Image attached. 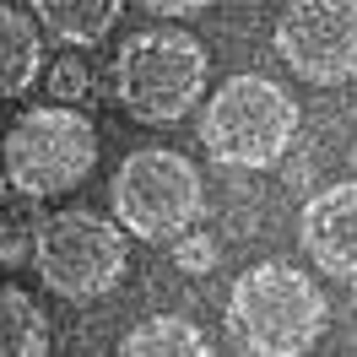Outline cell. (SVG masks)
Here are the masks:
<instances>
[{"instance_id": "cell-16", "label": "cell", "mask_w": 357, "mask_h": 357, "mask_svg": "<svg viewBox=\"0 0 357 357\" xmlns=\"http://www.w3.org/2000/svg\"><path fill=\"white\" fill-rule=\"evenodd\" d=\"M146 17H195V11H206L211 0H135Z\"/></svg>"}, {"instance_id": "cell-2", "label": "cell", "mask_w": 357, "mask_h": 357, "mask_svg": "<svg viewBox=\"0 0 357 357\" xmlns=\"http://www.w3.org/2000/svg\"><path fill=\"white\" fill-rule=\"evenodd\" d=\"M206 49L184 27H146L114 54V98L141 125H178L206 92Z\"/></svg>"}, {"instance_id": "cell-8", "label": "cell", "mask_w": 357, "mask_h": 357, "mask_svg": "<svg viewBox=\"0 0 357 357\" xmlns=\"http://www.w3.org/2000/svg\"><path fill=\"white\" fill-rule=\"evenodd\" d=\"M303 249L325 276H357V178L319 190L298 217Z\"/></svg>"}, {"instance_id": "cell-11", "label": "cell", "mask_w": 357, "mask_h": 357, "mask_svg": "<svg viewBox=\"0 0 357 357\" xmlns=\"http://www.w3.org/2000/svg\"><path fill=\"white\" fill-rule=\"evenodd\" d=\"M44 70V44H38V27L27 22L22 11L0 6V103L6 98H22Z\"/></svg>"}, {"instance_id": "cell-6", "label": "cell", "mask_w": 357, "mask_h": 357, "mask_svg": "<svg viewBox=\"0 0 357 357\" xmlns=\"http://www.w3.org/2000/svg\"><path fill=\"white\" fill-rule=\"evenodd\" d=\"M0 162L33 195H66L98 162V130L87 114H76L70 103H49V109H27L6 141H0Z\"/></svg>"}, {"instance_id": "cell-12", "label": "cell", "mask_w": 357, "mask_h": 357, "mask_svg": "<svg viewBox=\"0 0 357 357\" xmlns=\"http://www.w3.org/2000/svg\"><path fill=\"white\" fill-rule=\"evenodd\" d=\"M119 352L125 357H206V335L195 319H184V314H152V319H141L125 341H119Z\"/></svg>"}, {"instance_id": "cell-14", "label": "cell", "mask_w": 357, "mask_h": 357, "mask_svg": "<svg viewBox=\"0 0 357 357\" xmlns=\"http://www.w3.org/2000/svg\"><path fill=\"white\" fill-rule=\"evenodd\" d=\"M49 92H54L60 103H82V98L92 92V70H87V60L60 54V60L49 66Z\"/></svg>"}, {"instance_id": "cell-1", "label": "cell", "mask_w": 357, "mask_h": 357, "mask_svg": "<svg viewBox=\"0 0 357 357\" xmlns=\"http://www.w3.org/2000/svg\"><path fill=\"white\" fill-rule=\"evenodd\" d=\"M325 292L314 287L309 271L287 260L249 266L227 292V331L233 347L255 357H298L325 335Z\"/></svg>"}, {"instance_id": "cell-10", "label": "cell", "mask_w": 357, "mask_h": 357, "mask_svg": "<svg viewBox=\"0 0 357 357\" xmlns=\"http://www.w3.org/2000/svg\"><path fill=\"white\" fill-rule=\"evenodd\" d=\"M38 22L70 49H92L109 38V27L119 22L125 0H33Z\"/></svg>"}, {"instance_id": "cell-15", "label": "cell", "mask_w": 357, "mask_h": 357, "mask_svg": "<svg viewBox=\"0 0 357 357\" xmlns=\"http://www.w3.org/2000/svg\"><path fill=\"white\" fill-rule=\"evenodd\" d=\"M174 266L190 271V276H206V271L217 266V244L190 227V233H178V238H174Z\"/></svg>"}, {"instance_id": "cell-13", "label": "cell", "mask_w": 357, "mask_h": 357, "mask_svg": "<svg viewBox=\"0 0 357 357\" xmlns=\"http://www.w3.org/2000/svg\"><path fill=\"white\" fill-rule=\"evenodd\" d=\"M49 347V314L22 287H0V357H44Z\"/></svg>"}, {"instance_id": "cell-5", "label": "cell", "mask_w": 357, "mask_h": 357, "mask_svg": "<svg viewBox=\"0 0 357 357\" xmlns=\"http://www.w3.org/2000/svg\"><path fill=\"white\" fill-rule=\"evenodd\" d=\"M130 233L119 227V217H98V211H54L38 233V249H33V266H38V282H44L54 298L66 303H92L103 292L119 287V276L130 266Z\"/></svg>"}, {"instance_id": "cell-9", "label": "cell", "mask_w": 357, "mask_h": 357, "mask_svg": "<svg viewBox=\"0 0 357 357\" xmlns=\"http://www.w3.org/2000/svg\"><path fill=\"white\" fill-rule=\"evenodd\" d=\"M44 195L22 190L17 178L0 168V271H17L33 260L38 233H44Z\"/></svg>"}, {"instance_id": "cell-7", "label": "cell", "mask_w": 357, "mask_h": 357, "mask_svg": "<svg viewBox=\"0 0 357 357\" xmlns=\"http://www.w3.org/2000/svg\"><path fill=\"white\" fill-rule=\"evenodd\" d=\"M276 54L314 87L357 76V0H292L276 22Z\"/></svg>"}, {"instance_id": "cell-3", "label": "cell", "mask_w": 357, "mask_h": 357, "mask_svg": "<svg viewBox=\"0 0 357 357\" xmlns=\"http://www.w3.org/2000/svg\"><path fill=\"white\" fill-rule=\"evenodd\" d=\"M298 135V103L266 76H233L201 109V146L227 168H276Z\"/></svg>"}, {"instance_id": "cell-4", "label": "cell", "mask_w": 357, "mask_h": 357, "mask_svg": "<svg viewBox=\"0 0 357 357\" xmlns=\"http://www.w3.org/2000/svg\"><path fill=\"white\" fill-rule=\"evenodd\" d=\"M114 217L130 238H146V244H174L178 233L201 222L206 211V190L195 162L174 146H141L119 162L114 174Z\"/></svg>"}]
</instances>
